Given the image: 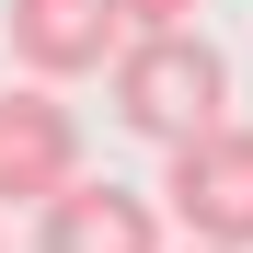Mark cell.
Wrapping results in <instances>:
<instances>
[{
  "label": "cell",
  "mask_w": 253,
  "mask_h": 253,
  "mask_svg": "<svg viewBox=\"0 0 253 253\" xmlns=\"http://www.w3.org/2000/svg\"><path fill=\"white\" fill-rule=\"evenodd\" d=\"M161 207L196 253H253V126H207L161 161Z\"/></svg>",
  "instance_id": "7a4b0ae2"
},
{
  "label": "cell",
  "mask_w": 253,
  "mask_h": 253,
  "mask_svg": "<svg viewBox=\"0 0 253 253\" xmlns=\"http://www.w3.org/2000/svg\"><path fill=\"white\" fill-rule=\"evenodd\" d=\"M115 12H126V35H184L196 0H115Z\"/></svg>",
  "instance_id": "8992f818"
},
{
  "label": "cell",
  "mask_w": 253,
  "mask_h": 253,
  "mask_svg": "<svg viewBox=\"0 0 253 253\" xmlns=\"http://www.w3.org/2000/svg\"><path fill=\"white\" fill-rule=\"evenodd\" d=\"M0 35H12V58H23L35 81H92V69L115 81V58L138 46L115 0H12Z\"/></svg>",
  "instance_id": "277c9868"
},
{
  "label": "cell",
  "mask_w": 253,
  "mask_h": 253,
  "mask_svg": "<svg viewBox=\"0 0 253 253\" xmlns=\"http://www.w3.org/2000/svg\"><path fill=\"white\" fill-rule=\"evenodd\" d=\"M115 115L138 126V138L173 161L184 138H207V126H230V58L207 46V35H138V46L115 58Z\"/></svg>",
  "instance_id": "6da1fadb"
},
{
  "label": "cell",
  "mask_w": 253,
  "mask_h": 253,
  "mask_svg": "<svg viewBox=\"0 0 253 253\" xmlns=\"http://www.w3.org/2000/svg\"><path fill=\"white\" fill-rule=\"evenodd\" d=\"M69 184H81V115L46 81L0 92V207H58Z\"/></svg>",
  "instance_id": "3957f363"
},
{
  "label": "cell",
  "mask_w": 253,
  "mask_h": 253,
  "mask_svg": "<svg viewBox=\"0 0 253 253\" xmlns=\"http://www.w3.org/2000/svg\"><path fill=\"white\" fill-rule=\"evenodd\" d=\"M161 219H173L161 196L81 173L58 207H35V253H161Z\"/></svg>",
  "instance_id": "5b68a950"
}]
</instances>
